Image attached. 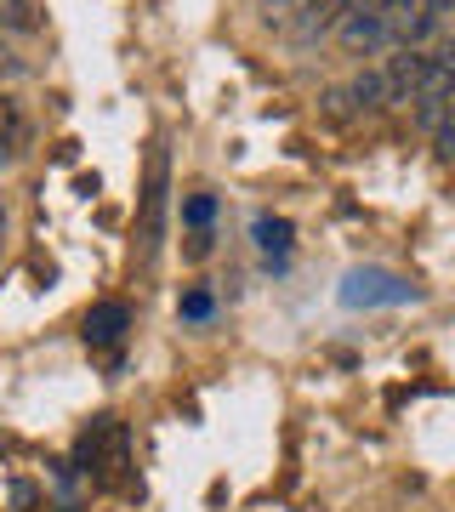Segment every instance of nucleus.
Returning <instances> with one entry per match:
<instances>
[{
  "instance_id": "obj_9",
  "label": "nucleus",
  "mask_w": 455,
  "mask_h": 512,
  "mask_svg": "<svg viewBox=\"0 0 455 512\" xmlns=\"http://www.w3.org/2000/svg\"><path fill=\"white\" fill-rule=\"evenodd\" d=\"M0 23H6V29H18V35L40 29V18H35V0H0Z\"/></svg>"
},
{
  "instance_id": "obj_5",
  "label": "nucleus",
  "mask_w": 455,
  "mask_h": 512,
  "mask_svg": "<svg viewBox=\"0 0 455 512\" xmlns=\"http://www.w3.org/2000/svg\"><path fill=\"white\" fill-rule=\"evenodd\" d=\"M404 296H410V285H399L393 274H353L347 291H342V302L359 308V302H404Z\"/></svg>"
},
{
  "instance_id": "obj_7",
  "label": "nucleus",
  "mask_w": 455,
  "mask_h": 512,
  "mask_svg": "<svg viewBox=\"0 0 455 512\" xmlns=\"http://www.w3.org/2000/svg\"><path fill=\"white\" fill-rule=\"evenodd\" d=\"M29 143V114L18 109V97L0 92V148H23Z\"/></svg>"
},
{
  "instance_id": "obj_6",
  "label": "nucleus",
  "mask_w": 455,
  "mask_h": 512,
  "mask_svg": "<svg viewBox=\"0 0 455 512\" xmlns=\"http://www.w3.org/2000/svg\"><path fill=\"white\" fill-rule=\"evenodd\" d=\"M336 35H342L347 52H376L387 40V18H370V12H347L342 23H336Z\"/></svg>"
},
{
  "instance_id": "obj_4",
  "label": "nucleus",
  "mask_w": 455,
  "mask_h": 512,
  "mask_svg": "<svg viewBox=\"0 0 455 512\" xmlns=\"http://www.w3.org/2000/svg\"><path fill=\"white\" fill-rule=\"evenodd\" d=\"M126 330H131V308H126V302H97V308L86 313V342H91V348H114Z\"/></svg>"
},
{
  "instance_id": "obj_14",
  "label": "nucleus",
  "mask_w": 455,
  "mask_h": 512,
  "mask_svg": "<svg viewBox=\"0 0 455 512\" xmlns=\"http://www.w3.org/2000/svg\"><path fill=\"white\" fill-rule=\"evenodd\" d=\"M438 160L455 165V120H444V126H438Z\"/></svg>"
},
{
  "instance_id": "obj_15",
  "label": "nucleus",
  "mask_w": 455,
  "mask_h": 512,
  "mask_svg": "<svg viewBox=\"0 0 455 512\" xmlns=\"http://www.w3.org/2000/svg\"><path fill=\"white\" fill-rule=\"evenodd\" d=\"M399 0H353V12H370V18H387Z\"/></svg>"
},
{
  "instance_id": "obj_3",
  "label": "nucleus",
  "mask_w": 455,
  "mask_h": 512,
  "mask_svg": "<svg viewBox=\"0 0 455 512\" xmlns=\"http://www.w3.org/2000/svg\"><path fill=\"white\" fill-rule=\"evenodd\" d=\"M433 23H438V0H399V6L387 12V40L421 46V40L433 35Z\"/></svg>"
},
{
  "instance_id": "obj_2",
  "label": "nucleus",
  "mask_w": 455,
  "mask_h": 512,
  "mask_svg": "<svg viewBox=\"0 0 455 512\" xmlns=\"http://www.w3.org/2000/svg\"><path fill=\"white\" fill-rule=\"evenodd\" d=\"M427 74H433V57L421 52V46H404V52L382 69L387 97H393V103H410V97H421V92H427Z\"/></svg>"
},
{
  "instance_id": "obj_16",
  "label": "nucleus",
  "mask_w": 455,
  "mask_h": 512,
  "mask_svg": "<svg viewBox=\"0 0 455 512\" xmlns=\"http://www.w3.org/2000/svg\"><path fill=\"white\" fill-rule=\"evenodd\" d=\"M0 228H6V205H0Z\"/></svg>"
},
{
  "instance_id": "obj_10",
  "label": "nucleus",
  "mask_w": 455,
  "mask_h": 512,
  "mask_svg": "<svg viewBox=\"0 0 455 512\" xmlns=\"http://www.w3.org/2000/svg\"><path fill=\"white\" fill-rule=\"evenodd\" d=\"M256 239H262V251H285V245H291V222L285 217H262L256 222Z\"/></svg>"
},
{
  "instance_id": "obj_11",
  "label": "nucleus",
  "mask_w": 455,
  "mask_h": 512,
  "mask_svg": "<svg viewBox=\"0 0 455 512\" xmlns=\"http://www.w3.org/2000/svg\"><path fill=\"white\" fill-rule=\"evenodd\" d=\"M211 211H217V200H211V194H194V200L182 205V217L194 222V228H205V222H211Z\"/></svg>"
},
{
  "instance_id": "obj_8",
  "label": "nucleus",
  "mask_w": 455,
  "mask_h": 512,
  "mask_svg": "<svg viewBox=\"0 0 455 512\" xmlns=\"http://www.w3.org/2000/svg\"><path fill=\"white\" fill-rule=\"evenodd\" d=\"M347 97H353L359 109H387V103H393V97H387V80H382V74H359Z\"/></svg>"
},
{
  "instance_id": "obj_17",
  "label": "nucleus",
  "mask_w": 455,
  "mask_h": 512,
  "mask_svg": "<svg viewBox=\"0 0 455 512\" xmlns=\"http://www.w3.org/2000/svg\"><path fill=\"white\" fill-rule=\"evenodd\" d=\"M0 165H6V148H0Z\"/></svg>"
},
{
  "instance_id": "obj_12",
  "label": "nucleus",
  "mask_w": 455,
  "mask_h": 512,
  "mask_svg": "<svg viewBox=\"0 0 455 512\" xmlns=\"http://www.w3.org/2000/svg\"><path fill=\"white\" fill-rule=\"evenodd\" d=\"M23 69H29V63H23V57L12 52V46H6V40H0V80H18Z\"/></svg>"
},
{
  "instance_id": "obj_13",
  "label": "nucleus",
  "mask_w": 455,
  "mask_h": 512,
  "mask_svg": "<svg viewBox=\"0 0 455 512\" xmlns=\"http://www.w3.org/2000/svg\"><path fill=\"white\" fill-rule=\"evenodd\" d=\"M182 313H188V319H205V313H211V291H188L182 296Z\"/></svg>"
},
{
  "instance_id": "obj_1",
  "label": "nucleus",
  "mask_w": 455,
  "mask_h": 512,
  "mask_svg": "<svg viewBox=\"0 0 455 512\" xmlns=\"http://www.w3.org/2000/svg\"><path fill=\"white\" fill-rule=\"evenodd\" d=\"M160 228H165V148L154 143V154H148V183H143V228H137L143 256L160 251Z\"/></svg>"
}]
</instances>
